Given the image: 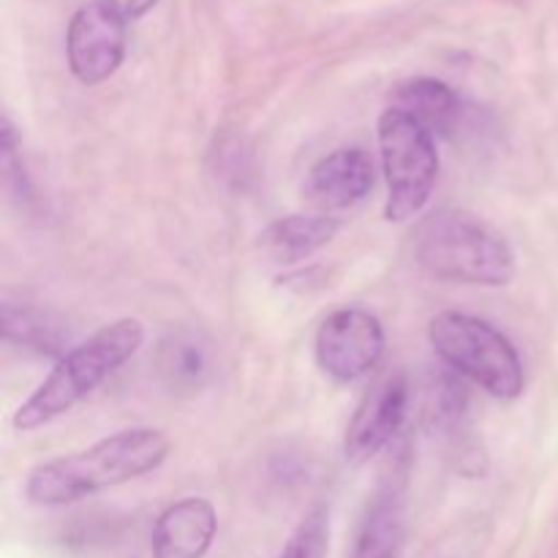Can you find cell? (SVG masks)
Masks as SVG:
<instances>
[{"label":"cell","instance_id":"cell-9","mask_svg":"<svg viewBox=\"0 0 558 558\" xmlns=\"http://www.w3.org/2000/svg\"><path fill=\"white\" fill-rule=\"evenodd\" d=\"M374 158L363 147H341L311 167L305 196L319 210H347L374 191Z\"/></svg>","mask_w":558,"mask_h":558},{"label":"cell","instance_id":"cell-1","mask_svg":"<svg viewBox=\"0 0 558 558\" xmlns=\"http://www.w3.org/2000/svg\"><path fill=\"white\" fill-rule=\"evenodd\" d=\"M172 441L158 428H129L93 447L41 463L27 474L25 496L33 507H65L114 485L156 472Z\"/></svg>","mask_w":558,"mask_h":558},{"label":"cell","instance_id":"cell-5","mask_svg":"<svg viewBox=\"0 0 558 558\" xmlns=\"http://www.w3.org/2000/svg\"><path fill=\"white\" fill-rule=\"evenodd\" d=\"M379 156L387 183V221L420 216L439 178L434 134L409 114L387 107L379 118Z\"/></svg>","mask_w":558,"mask_h":558},{"label":"cell","instance_id":"cell-15","mask_svg":"<svg viewBox=\"0 0 558 558\" xmlns=\"http://www.w3.org/2000/svg\"><path fill=\"white\" fill-rule=\"evenodd\" d=\"M330 548V518L325 507H316L300 521L278 558H327Z\"/></svg>","mask_w":558,"mask_h":558},{"label":"cell","instance_id":"cell-3","mask_svg":"<svg viewBox=\"0 0 558 558\" xmlns=\"http://www.w3.org/2000/svg\"><path fill=\"white\" fill-rule=\"evenodd\" d=\"M142 343H145V327L140 319L125 316V319L104 325L87 341L76 343L60 357V363L49 371L38 390L16 409L14 428L27 434L63 417L76 403L85 401L104 379H109L120 365L129 363L140 352Z\"/></svg>","mask_w":558,"mask_h":558},{"label":"cell","instance_id":"cell-11","mask_svg":"<svg viewBox=\"0 0 558 558\" xmlns=\"http://www.w3.org/2000/svg\"><path fill=\"white\" fill-rule=\"evenodd\" d=\"M390 109L409 114L417 120L430 134H450L461 118V98L447 82L434 76H417V80L401 82L390 93Z\"/></svg>","mask_w":558,"mask_h":558},{"label":"cell","instance_id":"cell-12","mask_svg":"<svg viewBox=\"0 0 558 558\" xmlns=\"http://www.w3.org/2000/svg\"><path fill=\"white\" fill-rule=\"evenodd\" d=\"M338 232L341 221L332 216H287L265 229L262 248L278 265H298L325 248Z\"/></svg>","mask_w":558,"mask_h":558},{"label":"cell","instance_id":"cell-10","mask_svg":"<svg viewBox=\"0 0 558 558\" xmlns=\"http://www.w3.org/2000/svg\"><path fill=\"white\" fill-rule=\"evenodd\" d=\"M218 532L216 507L199 496L174 501L153 526V558H205Z\"/></svg>","mask_w":558,"mask_h":558},{"label":"cell","instance_id":"cell-7","mask_svg":"<svg viewBox=\"0 0 558 558\" xmlns=\"http://www.w3.org/2000/svg\"><path fill=\"white\" fill-rule=\"evenodd\" d=\"M129 22L114 14L104 0L82 5L65 31L69 69L82 85H101L123 65Z\"/></svg>","mask_w":558,"mask_h":558},{"label":"cell","instance_id":"cell-4","mask_svg":"<svg viewBox=\"0 0 558 558\" xmlns=\"http://www.w3.org/2000/svg\"><path fill=\"white\" fill-rule=\"evenodd\" d=\"M428 338L450 368L483 387L488 396L501 401L521 398L526 379L518 349L490 322L458 311H441L430 319Z\"/></svg>","mask_w":558,"mask_h":558},{"label":"cell","instance_id":"cell-14","mask_svg":"<svg viewBox=\"0 0 558 558\" xmlns=\"http://www.w3.org/2000/svg\"><path fill=\"white\" fill-rule=\"evenodd\" d=\"M54 325H49L47 314L33 311L20 305L16 308L11 300L3 303V336L5 341L22 343V347H33L38 352H54L58 349V338H54Z\"/></svg>","mask_w":558,"mask_h":558},{"label":"cell","instance_id":"cell-17","mask_svg":"<svg viewBox=\"0 0 558 558\" xmlns=\"http://www.w3.org/2000/svg\"><path fill=\"white\" fill-rule=\"evenodd\" d=\"M104 3H107L114 14L123 16L125 22H134V20H142V16H145L158 0H104Z\"/></svg>","mask_w":558,"mask_h":558},{"label":"cell","instance_id":"cell-8","mask_svg":"<svg viewBox=\"0 0 558 558\" xmlns=\"http://www.w3.org/2000/svg\"><path fill=\"white\" fill-rule=\"evenodd\" d=\"M409 412V381L403 374L381 379L354 412L347 428L343 450L352 463H365L379 456L401 430Z\"/></svg>","mask_w":558,"mask_h":558},{"label":"cell","instance_id":"cell-2","mask_svg":"<svg viewBox=\"0 0 558 558\" xmlns=\"http://www.w3.org/2000/svg\"><path fill=\"white\" fill-rule=\"evenodd\" d=\"M414 259L434 278L474 287H505L515 278L510 243L483 218L456 207H439L412 232Z\"/></svg>","mask_w":558,"mask_h":558},{"label":"cell","instance_id":"cell-13","mask_svg":"<svg viewBox=\"0 0 558 558\" xmlns=\"http://www.w3.org/2000/svg\"><path fill=\"white\" fill-rule=\"evenodd\" d=\"M403 543V515L392 496H385L374 505L360 529L352 558H398Z\"/></svg>","mask_w":558,"mask_h":558},{"label":"cell","instance_id":"cell-16","mask_svg":"<svg viewBox=\"0 0 558 558\" xmlns=\"http://www.w3.org/2000/svg\"><path fill=\"white\" fill-rule=\"evenodd\" d=\"M163 371L172 376L174 385H199L205 374V354L196 343L174 341L163 352Z\"/></svg>","mask_w":558,"mask_h":558},{"label":"cell","instance_id":"cell-6","mask_svg":"<svg viewBox=\"0 0 558 558\" xmlns=\"http://www.w3.org/2000/svg\"><path fill=\"white\" fill-rule=\"evenodd\" d=\"M385 327L371 311L341 308L316 330V363L330 379L357 381L385 357Z\"/></svg>","mask_w":558,"mask_h":558}]
</instances>
